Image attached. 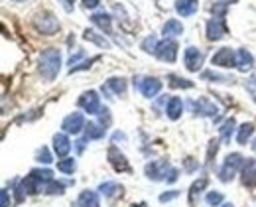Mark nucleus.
<instances>
[{
  "label": "nucleus",
  "instance_id": "1",
  "mask_svg": "<svg viewBox=\"0 0 256 207\" xmlns=\"http://www.w3.org/2000/svg\"><path fill=\"white\" fill-rule=\"evenodd\" d=\"M40 73L46 81H54L62 69V52L58 48H48L40 54Z\"/></svg>",
  "mask_w": 256,
  "mask_h": 207
},
{
  "label": "nucleus",
  "instance_id": "2",
  "mask_svg": "<svg viewBox=\"0 0 256 207\" xmlns=\"http://www.w3.org/2000/svg\"><path fill=\"white\" fill-rule=\"evenodd\" d=\"M34 26L40 34L44 36H54L58 34L60 30V20L52 14V12H40L36 18H34Z\"/></svg>",
  "mask_w": 256,
  "mask_h": 207
},
{
  "label": "nucleus",
  "instance_id": "3",
  "mask_svg": "<svg viewBox=\"0 0 256 207\" xmlns=\"http://www.w3.org/2000/svg\"><path fill=\"white\" fill-rule=\"evenodd\" d=\"M244 160H246V158H242L238 152L228 154V156L224 158L221 170H219V180H221V182H230V180L234 178V174L238 172V168L244 166Z\"/></svg>",
  "mask_w": 256,
  "mask_h": 207
},
{
  "label": "nucleus",
  "instance_id": "4",
  "mask_svg": "<svg viewBox=\"0 0 256 207\" xmlns=\"http://www.w3.org/2000/svg\"><path fill=\"white\" fill-rule=\"evenodd\" d=\"M134 87L140 89V93L146 97V99H154L158 93L162 91V81L156 77H134Z\"/></svg>",
  "mask_w": 256,
  "mask_h": 207
},
{
  "label": "nucleus",
  "instance_id": "5",
  "mask_svg": "<svg viewBox=\"0 0 256 207\" xmlns=\"http://www.w3.org/2000/svg\"><path fill=\"white\" fill-rule=\"evenodd\" d=\"M156 56L160 58L162 62L174 64L176 58H178V44H176L172 38H166L164 42L158 44V48H156Z\"/></svg>",
  "mask_w": 256,
  "mask_h": 207
},
{
  "label": "nucleus",
  "instance_id": "6",
  "mask_svg": "<svg viewBox=\"0 0 256 207\" xmlns=\"http://www.w3.org/2000/svg\"><path fill=\"white\" fill-rule=\"evenodd\" d=\"M85 126H87L85 124V116L81 112L67 114L64 118V122H62V128H64V132H67V134H79Z\"/></svg>",
  "mask_w": 256,
  "mask_h": 207
},
{
  "label": "nucleus",
  "instance_id": "7",
  "mask_svg": "<svg viewBox=\"0 0 256 207\" xmlns=\"http://www.w3.org/2000/svg\"><path fill=\"white\" fill-rule=\"evenodd\" d=\"M170 162L168 160H156V162H150L146 164L144 172H146V178L152 180V182H160V180H166V174L170 170Z\"/></svg>",
  "mask_w": 256,
  "mask_h": 207
},
{
  "label": "nucleus",
  "instance_id": "8",
  "mask_svg": "<svg viewBox=\"0 0 256 207\" xmlns=\"http://www.w3.org/2000/svg\"><path fill=\"white\" fill-rule=\"evenodd\" d=\"M213 66L217 68H224V69H230L236 66V52L230 50V48H221L215 56H213Z\"/></svg>",
  "mask_w": 256,
  "mask_h": 207
},
{
  "label": "nucleus",
  "instance_id": "9",
  "mask_svg": "<svg viewBox=\"0 0 256 207\" xmlns=\"http://www.w3.org/2000/svg\"><path fill=\"white\" fill-rule=\"evenodd\" d=\"M77 103H79V106L85 112H89V114H98V110H100V97L96 95V91H85L79 97Z\"/></svg>",
  "mask_w": 256,
  "mask_h": 207
},
{
  "label": "nucleus",
  "instance_id": "10",
  "mask_svg": "<svg viewBox=\"0 0 256 207\" xmlns=\"http://www.w3.org/2000/svg\"><path fill=\"white\" fill-rule=\"evenodd\" d=\"M226 34H228V28H226L224 18H213V20L207 22V40L219 42V40H223Z\"/></svg>",
  "mask_w": 256,
  "mask_h": 207
},
{
  "label": "nucleus",
  "instance_id": "11",
  "mask_svg": "<svg viewBox=\"0 0 256 207\" xmlns=\"http://www.w3.org/2000/svg\"><path fill=\"white\" fill-rule=\"evenodd\" d=\"M203 62H205V56L197 48H188L184 52V64H186L188 71H192V73L199 71V69L203 68Z\"/></svg>",
  "mask_w": 256,
  "mask_h": 207
},
{
  "label": "nucleus",
  "instance_id": "12",
  "mask_svg": "<svg viewBox=\"0 0 256 207\" xmlns=\"http://www.w3.org/2000/svg\"><path fill=\"white\" fill-rule=\"evenodd\" d=\"M108 162L112 164V168H114L116 172H130V164H128L126 156H124L114 144L108 148Z\"/></svg>",
  "mask_w": 256,
  "mask_h": 207
},
{
  "label": "nucleus",
  "instance_id": "13",
  "mask_svg": "<svg viewBox=\"0 0 256 207\" xmlns=\"http://www.w3.org/2000/svg\"><path fill=\"white\" fill-rule=\"evenodd\" d=\"M193 112L201 114V116H215L219 112V108H217V104L213 103V101H209L207 97H199L193 103Z\"/></svg>",
  "mask_w": 256,
  "mask_h": 207
},
{
  "label": "nucleus",
  "instance_id": "14",
  "mask_svg": "<svg viewBox=\"0 0 256 207\" xmlns=\"http://www.w3.org/2000/svg\"><path fill=\"white\" fill-rule=\"evenodd\" d=\"M242 184L246 188H254L256 186V160L254 158H246L244 166H242Z\"/></svg>",
  "mask_w": 256,
  "mask_h": 207
},
{
  "label": "nucleus",
  "instance_id": "15",
  "mask_svg": "<svg viewBox=\"0 0 256 207\" xmlns=\"http://www.w3.org/2000/svg\"><path fill=\"white\" fill-rule=\"evenodd\" d=\"M236 68L242 73H246L248 69L254 68V58H252V54L248 50H244V48L236 50Z\"/></svg>",
  "mask_w": 256,
  "mask_h": 207
},
{
  "label": "nucleus",
  "instance_id": "16",
  "mask_svg": "<svg viewBox=\"0 0 256 207\" xmlns=\"http://www.w3.org/2000/svg\"><path fill=\"white\" fill-rule=\"evenodd\" d=\"M54 150H56L58 158H65V156L69 154L71 142H69V138H67L65 132H58V134L54 136Z\"/></svg>",
  "mask_w": 256,
  "mask_h": 207
},
{
  "label": "nucleus",
  "instance_id": "17",
  "mask_svg": "<svg viewBox=\"0 0 256 207\" xmlns=\"http://www.w3.org/2000/svg\"><path fill=\"white\" fill-rule=\"evenodd\" d=\"M91 22L95 24L96 28H100L104 34H110L112 32V18L106 12H95L91 16Z\"/></svg>",
  "mask_w": 256,
  "mask_h": 207
},
{
  "label": "nucleus",
  "instance_id": "18",
  "mask_svg": "<svg viewBox=\"0 0 256 207\" xmlns=\"http://www.w3.org/2000/svg\"><path fill=\"white\" fill-rule=\"evenodd\" d=\"M197 8H199V0H178L176 2V12L184 18L193 16L197 12Z\"/></svg>",
  "mask_w": 256,
  "mask_h": 207
},
{
  "label": "nucleus",
  "instance_id": "19",
  "mask_svg": "<svg viewBox=\"0 0 256 207\" xmlns=\"http://www.w3.org/2000/svg\"><path fill=\"white\" fill-rule=\"evenodd\" d=\"M182 112H184V103H182V99L180 97H172L168 104H166V114H168V118H172V120H178L180 116H182Z\"/></svg>",
  "mask_w": 256,
  "mask_h": 207
},
{
  "label": "nucleus",
  "instance_id": "20",
  "mask_svg": "<svg viewBox=\"0 0 256 207\" xmlns=\"http://www.w3.org/2000/svg\"><path fill=\"white\" fill-rule=\"evenodd\" d=\"M98 192H100L104 198L112 200V198H116V196L122 194V186H118L116 182H104V184L98 186Z\"/></svg>",
  "mask_w": 256,
  "mask_h": 207
},
{
  "label": "nucleus",
  "instance_id": "21",
  "mask_svg": "<svg viewBox=\"0 0 256 207\" xmlns=\"http://www.w3.org/2000/svg\"><path fill=\"white\" fill-rule=\"evenodd\" d=\"M162 32L166 38H176V36H182L184 34V24L180 20H168L162 28Z\"/></svg>",
  "mask_w": 256,
  "mask_h": 207
},
{
  "label": "nucleus",
  "instance_id": "22",
  "mask_svg": "<svg viewBox=\"0 0 256 207\" xmlns=\"http://www.w3.org/2000/svg\"><path fill=\"white\" fill-rule=\"evenodd\" d=\"M79 207H100L98 202V196L93 190H85L81 196H79Z\"/></svg>",
  "mask_w": 256,
  "mask_h": 207
},
{
  "label": "nucleus",
  "instance_id": "23",
  "mask_svg": "<svg viewBox=\"0 0 256 207\" xmlns=\"http://www.w3.org/2000/svg\"><path fill=\"white\" fill-rule=\"evenodd\" d=\"M104 89H110L114 95H124L126 93V79L124 77H110L106 81Z\"/></svg>",
  "mask_w": 256,
  "mask_h": 207
},
{
  "label": "nucleus",
  "instance_id": "24",
  "mask_svg": "<svg viewBox=\"0 0 256 207\" xmlns=\"http://www.w3.org/2000/svg\"><path fill=\"white\" fill-rule=\"evenodd\" d=\"M106 132V128L100 124V122H89L85 126V138L87 140H96V138H102Z\"/></svg>",
  "mask_w": 256,
  "mask_h": 207
},
{
  "label": "nucleus",
  "instance_id": "25",
  "mask_svg": "<svg viewBox=\"0 0 256 207\" xmlns=\"http://www.w3.org/2000/svg\"><path fill=\"white\" fill-rule=\"evenodd\" d=\"M83 38H85L87 42H93V44H96V46H98V48H102V50H108V48H110L108 40H106L104 36L96 34L95 30H85V34H83Z\"/></svg>",
  "mask_w": 256,
  "mask_h": 207
},
{
  "label": "nucleus",
  "instance_id": "26",
  "mask_svg": "<svg viewBox=\"0 0 256 207\" xmlns=\"http://www.w3.org/2000/svg\"><path fill=\"white\" fill-rule=\"evenodd\" d=\"M207 184H209L207 178H199V180L193 182V186L190 188V206H195V198H197V194L203 192V190L207 188Z\"/></svg>",
  "mask_w": 256,
  "mask_h": 207
},
{
  "label": "nucleus",
  "instance_id": "27",
  "mask_svg": "<svg viewBox=\"0 0 256 207\" xmlns=\"http://www.w3.org/2000/svg\"><path fill=\"white\" fill-rule=\"evenodd\" d=\"M252 132H254V124L252 122H244L240 128H238V134H236V140H238V144H246L250 136H252Z\"/></svg>",
  "mask_w": 256,
  "mask_h": 207
},
{
  "label": "nucleus",
  "instance_id": "28",
  "mask_svg": "<svg viewBox=\"0 0 256 207\" xmlns=\"http://www.w3.org/2000/svg\"><path fill=\"white\" fill-rule=\"evenodd\" d=\"M234 126H236V120H234V118H226L223 124H221L219 134H221V138H223L224 142H228V140H230L232 132H234Z\"/></svg>",
  "mask_w": 256,
  "mask_h": 207
},
{
  "label": "nucleus",
  "instance_id": "29",
  "mask_svg": "<svg viewBox=\"0 0 256 207\" xmlns=\"http://www.w3.org/2000/svg\"><path fill=\"white\" fill-rule=\"evenodd\" d=\"M30 176L36 178L38 182H42V184H50V182H54V172H52V170H42V168H38V170H32Z\"/></svg>",
  "mask_w": 256,
  "mask_h": 207
},
{
  "label": "nucleus",
  "instance_id": "30",
  "mask_svg": "<svg viewBox=\"0 0 256 207\" xmlns=\"http://www.w3.org/2000/svg\"><path fill=\"white\" fill-rule=\"evenodd\" d=\"M168 81H170L172 87H178V89H192L193 87V83L190 79H182V77H178V75H170Z\"/></svg>",
  "mask_w": 256,
  "mask_h": 207
},
{
  "label": "nucleus",
  "instance_id": "31",
  "mask_svg": "<svg viewBox=\"0 0 256 207\" xmlns=\"http://www.w3.org/2000/svg\"><path fill=\"white\" fill-rule=\"evenodd\" d=\"M75 168H77V164H75L73 158H64V160L58 162V170H60L62 174H73L75 172Z\"/></svg>",
  "mask_w": 256,
  "mask_h": 207
},
{
  "label": "nucleus",
  "instance_id": "32",
  "mask_svg": "<svg viewBox=\"0 0 256 207\" xmlns=\"http://www.w3.org/2000/svg\"><path fill=\"white\" fill-rule=\"evenodd\" d=\"M65 190V186L62 184V182H50L48 186H46V194H50V196H62Z\"/></svg>",
  "mask_w": 256,
  "mask_h": 207
},
{
  "label": "nucleus",
  "instance_id": "33",
  "mask_svg": "<svg viewBox=\"0 0 256 207\" xmlns=\"http://www.w3.org/2000/svg\"><path fill=\"white\" fill-rule=\"evenodd\" d=\"M158 44H160V42L156 40V36H148V38L142 42V50H144L146 54H152V52L156 54V48H158Z\"/></svg>",
  "mask_w": 256,
  "mask_h": 207
},
{
  "label": "nucleus",
  "instance_id": "34",
  "mask_svg": "<svg viewBox=\"0 0 256 207\" xmlns=\"http://www.w3.org/2000/svg\"><path fill=\"white\" fill-rule=\"evenodd\" d=\"M217 152H219V140H215V138H213V140L209 142V148H207V160H205V162H207V164H211V162H213V158L217 156Z\"/></svg>",
  "mask_w": 256,
  "mask_h": 207
},
{
  "label": "nucleus",
  "instance_id": "35",
  "mask_svg": "<svg viewBox=\"0 0 256 207\" xmlns=\"http://www.w3.org/2000/svg\"><path fill=\"white\" fill-rule=\"evenodd\" d=\"M36 160L42 162V164H50V162H52V154H50V150H48L46 146H42V148L36 152Z\"/></svg>",
  "mask_w": 256,
  "mask_h": 207
},
{
  "label": "nucleus",
  "instance_id": "36",
  "mask_svg": "<svg viewBox=\"0 0 256 207\" xmlns=\"http://www.w3.org/2000/svg\"><path fill=\"white\" fill-rule=\"evenodd\" d=\"M205 202H207L211 207L219 206V204H223V194H219V192H211V194H207Z\"/></svg>",
  "mask_w": 256,
  "mask_h": 207
},
{
  "label": "nucleus",
  "instance_id": "37",
  "mask_svg": "<svg viewBox=\"0 0 256 207\" xmlns=\"http://www.w3.org/2000/svg\"><path fill=\"white\" fill-rule=\"evenodd\" d=\"M98 118H100V124H102L104 128H108V124H110V120H112L110 110H108V108H100V110H98Z\"/></svg>",
  "mask_w": 256,
  "mask_h": 207
},
{
  "label": "nucleus",
  "instance_id": "38",
  "mask_svg": "<svg viewBox=\"0 0 256 207\" xmlns=\"http://www.w3.org/2000/svg\"><path fill=\"white\" fill-rule=\"evenodd\" d=\"M203 79H213V81H219V83H226L228 81V77H223V75L213 73V71H205L203 73Z\"/></svg>",
  "mask_w": 256,
  "mask_h": 207
},
{
  "label": "nucleus",
  "instance_id": "39",
  "mask_svg": "<svg viewBox=\"0 0 256 207\" xmlns=\"http://www.w3.org/2000/svg\"><path fill=\"white\" fill-rule=\"evenodd\" d=\"M176 198H180V192H178V190H174V192H166V194H162L160 196V202L162 204H168V202H172V200H176Z\"/></svg>",
  "mask_w": 256,
  "mask_h": 207
},
{
  "label": "nucleus",
  "instance_id": "40",
  "mask_svg": "<svg viewBox=\"0 0 256 207\" xmlns=\"http://www.w3.org/2000/svg\"><path fill=\"white\" fill-rule=\"evenodd\" d=\"M178 178H180V172H178L176 168H170V170H168V174H166V180H164V182L174 184V182H178Z\"/></svg>",
  "mask_w": 256,
  "mask_h": 207
},
{
  "label": "nucleus",
  "instance_id": "41",
  "mask_svg": "<svg viewBox=\"0 0 256 207\" xmlns=\"http://www.w3.org/2000/svg\"><path fill=\"white\" fill-rule=\"evenodd\" d=\"M184 164H186V172H195V168H197V162L193 160V158H186L184 160Z\"/></svg>",
  "mask_w": 256,
  "mask_h": 207
},
{
  "label": "nucleus",
  "instance_id": "42",
  "mask_svg": "<svg viewBox=\"0 0 256 207\" xmlns=\"http://www.w3.org/2000/svg\"><path fill=\"white\" fill-rule=\"evenodd\" d=\"M0 207H10V200H8V192L6 190L0 192Z\"/></svg>",
  "mask_w": 256,
  "mask_h": 207
},
{
  "label": "nucleus",
  "instance_id": "43",
  "mask_svg": "<svg viewBox=\"0 0 256 207\" xmlns=\"http://www.w3.org/2000/svg\"><path fill=\"white\" fill-rule=\"evenodd\" d=\"M60 4L64 6L65 12H73V8H75V0H60Z\"/></svg>",
  "mask_w": 256,
  "mask_h": 207
},
{
  "label": "nucleus",
  "instance_id": "44",
  "mask_svg": "<svg viewBox=\"0 0 256 207\" xmlns=\"http://www.w3.org/2000/svg\"><path fill=\"white\" fill-rule=\"evenodd\" d=\"M83 56H85V52H77L75 56H71V60H69V66H71V68H75V66H77V62H79ZM71 68H69V69H71Z\"/></svg>",
  "mask_w": 256,
  "mask_h": 207
},
{
  "label": "nucleus",
  "instance_id": "45",
  "mask_svg": "<svg viewBox=\"0 0 256 207\" xmlns=\"http://www.w3.org/2000/svg\"><path fill=\"white\" fill-rule=\"evenodd\" d=\"M98 2H100V0H83V6L93 10V8H96V6H98Z\"/></svg>",
  "mask_w": 256,
  "mask_h": 207
},
{
  "label": "nucleus",
  "instance_id": "46",
  "mask_svg": "<svg viewBox=\"0 0 256 207\" xmlns=\"http://www.w3.org/2000/svg\"><path fill=\"white\" fill-rule=\"evenodd\" d=\"M85 142H87V138H85V140H77V142H75V144H77L75 148H77V152H79V154L85 150Z\"/></svg>",
  "mask_w": 256,
  "mask_h": 207
},
{
  "label": "nucleus",
  "instance_id": "47",
  "mask_svg": "<svg viewBox=\"0 0 256 207\" xmlns=\"http://www.w3.org/2000/svg\"><path fill=\"white\" fill-rule=\"evenodd\" d=\"M112 138H114V140H126V136H124V134H120V132H116Z\"/></svg>",
  "mask_w": 256,
  "mask_h": 207
},
{
  "label": "nucleus",
  "instance_id": "48",
  "mask_svg": "<svg viewBox=\"0 0 256 207\" xmlns=\"http://www.w3.org/2000/svg\"><path fill=\"white\" fill-rule=\"evenodd\" d=\"M132 207H146V204H134Z\"/></svg>",
  "mask_w": 256,
  "mask_h": 207
},
{
  "label": "nucleus",
  "instance_id": "49",
  "mask_svg": "<svg viewBox=\"0 0 256 207\" xmlns=\"http://www.w3.org/2000/svg\"><path fill=\"white\" fill-rule=\"evenodd\" d=\"M252 150L256 152V138H254V142H252Z\"/></svg>",
  "mask_w": 256,
  "mask_h": 207
},
{
  "label": "nucleus",
  "instance_id": "50",
  "mask_svg": "<svg viewBox=\"0 0 256 207\" xmlns=\"http://www.w3.org/2000/svg\"><path fill=\"white\" fill-rule=\"evenodd\" d=\"M14 2H26V0H14Z\"/></svg>",
  "mask_w": 256,
  "mask_h": 207
},
{
  "label": "nucleus",
  "instance_id": "51",
  "mask_svg": "<svg viewBox=\"0 0 256 207\" xmlns=\"http://www.w3.org/2000/svg\"><path fill=\"white\" fill-rule=\"evenodd\" d=\"M254 87H256V83H254Z\"/></svg>",
  "mask_w": 256,
  "mask_h": 207
}]
</instances>
